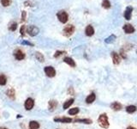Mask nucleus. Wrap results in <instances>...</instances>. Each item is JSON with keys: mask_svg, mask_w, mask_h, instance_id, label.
I'll return each instance as SVG.
<instances>
[{"mask_svg": "<svg viewBox=\"0 0 137 129\" xmlns=\"http://www.w3.org/2000/svg\"><path fill=\"white\" fill-rule=\"evenodd\" d=\"M14 56L16 58V60H22L25 59V53L21 49H16L14 52Z\"/></svg>", "mask_w": 137, "mask_h": 129, "instance_id": "obj_6", "label": "nucleus"}, {"mask_svg": "<svg viewBox=\"0 0 137 129\" xmlns=\"http://www.w3.org/2000/svg\"><path fill=\"white\" fill-rule=\"evenodd\" d=\"M102 6L105 8V9H109L111 7V3L109 0H103L102 2Z\"/></svg>", "mask_w": 137, "mask_h": 129, "instance_id": "obj_27", "label": "nucleus"}, {"mask_svg": "<svg viewBox=\"0 0 137 129\" xmlns=\"http://www.w3.org/2000/svg\"><path fill=\"white\" fill-rule=\"evenodd\" d=\"M136 110H137V108H136V106H135V105H129V106H128V107H126V111H127V113H129V114H133V113H135Z\"/></svg>", "mask_w": 137, "mask_h": 129, "instance_id": "obj_20", "label": "nucleus"}, {"mask_svg": "<svg viewBox=\"0 0 137 129\" xmlns=\"http://www.w3.org/2000/svg\"><path fill=\"white\" fill-rule=\"evenodd\" d=\"M6 95L11 100H15V98H16V91H15V90L13 88H10L8 89L7 91H6Z\"/></svg>", "mask_w": 137, "mask_h": 129, "instance_id": "obj_13", "label": "nucleus"}, {"mask_svg": "<svg viewBox=\"0 0 137 129\" xmlns=\"http://www.w3.org/2000/svg\"><path fill=\"white\" fill-rule=\"evenodd\" d=\"M54 121L60 122V123H70L73 121V120L69 117H59V118H54Z\"/></svg>", "mask_w": 137, "mask_h": 129, "instance_id": "obj_8", "label": "nucleus"}, {"mask_svg": "<svg viewBox=\"0 0 137 129\" xmlns=\"http://www.w3.org/2000/svg\"><path fill=\"white\" fill-rule=\"evenodd\" d=\"M1 4L4 7H7V6H10V4H11V0H1Z\"/></svg>", "mask_w": 137, "mask_h": 129, "instance_id": "obj_28", "label": "nucleus"}, {"mask_svg": "<svg viewBox=\"0 0 137 129\" xmlns=\"http://www.w3.org/2000/svg\"><path fill=\"white\" fill-rule=\"evenodd\" d=\"M96 99V96H95L94 93H91L90 95H88L86 98V103L90 104V103H93Z\"/></svg>", "mask_w": 137, "mask_h": 129, "instance_id": "obj_16", "label": "nucleus"}, {"mask_svg": "<svg viewBox=\"0 0 137 129\" xmlns=\"http://www.w3.org/2000/svg\"><path fill=\"white\" fill-rule=\"evenodd\" d=\"M74 31H75V27H74L73 25H68V26H66L64 29L63 33H64V34L65 36L68 37V36H70L73 34Z\"/></svg>", "mask_w": 137, "mask_h": 129, "instance_id": "obj_5", "label": "nucleus"}, {"mask_svg": "<svg viewBox=\"0 0 137 129\" xmlns=\"http://www.w3.org/2000/svg\"><path fill=\"white\" fill-rule=\"evenodd\" d=\"M64 62L66 63L67 64H68L70 67H75L76 66V62H75V60L70 57H66L64 59Z\"/></svg>", "mask_w": 137, "mask_h": 129, "instance_id": "obj_14", "label": "nucleus"}, {"mask_svg": "<svg viewBox=\"0 0 137 129\" xmlns=\"http://www.w3.org/2000/svg\"><path fill=\"white\" fill-rule=\"evenodd\" d=\"M132 11H133V8L131 6H128L126 8L125 11H124V14H123V17H125L126 20H130L131 15H132Z\"/></svg>", "mask_w": 137, "mask_h": 129, "instance_id": "obj_9", "label": "nucleus"}, {"mask_svg": "<svg viewBox=\"0 0 137 129\" xmlns=\"http://www.w3.org/2000/svg\"><path fill=\"white\" fill-rule=\"evenodd\" d=\"M57 107V102L56 100H51L48 103V108L50 111H54Z\"/></svg>", "mask_w": 137, "mask_h": 129, "instance_id": "obj_12", "label": "nucleus"}, {"mask_svg": "<svg viewBox=\"0 0 137 129\" xmlns=\"http://www.w3.org/2000/svg\"><path fill=\"white\" fill-rule=\"evenodd\" d=\"M76 122H79V123H83V124H92V120L90 119H76L75 120Z\"/></svg>", "mask_w": 137, "mask_h": 129, "instance_id": "obj_21", "label": "nucleus"}, {"mask_svg": "<svg viewBox=\"0 0 137 129\" xmlns=\"http://www.w3.org/2000/svg\"><path fill=\"white\" fill-rule=\"evenodd\" d=\"M74 102H75V99H74V98H70V99L67 100L66 102L64 103V105H63V108H64V109H67V108H68L73 104Z\"/></svg>", "mask_w": 137, "mask_h": 129, "instance_id": "obj_17", "label": "nucleus"}, {"mask_svg": "<svg viewBox=\"0 0 137 129\" xmlns=\"http://www.w3.org/2000/svg\"><path fill=\"white\" fill-rule=\"evenodd\" d=\"M44 72H45V75L49 77H53L56 76V70L52 66H45V69H44Z\"/></svg>", "mask_w": 137, "mask_h": 129, "instance_id": "obj_4", "label": "nucleus"}, {"mask_svg": "<svg viewBox=\"0 0 137 129\" xmlns=\"http://www.w3.org/2000/svg\"><path fill=\"white\" fill-rule=\"evenodd\" d=\"M123 31L125 32L126 34H132L135 32V28L131 25V24H125L123 26Z\"/></svg>", "mask_w": 137, "mask_h": 129, "instance_id": "obj_10", "label": "nucleus"}, {"mask_svg": "<svg viewBox=\"0 0 137 129\" xmlns=\"http://www.w3.org/2000/svg\"><path fill=\"white\" fill-rule=\"evenodd\" d=\"M64 53H66V52H64V51H57L54 54V58H58V57H60L61 55L64 54Z\"/></svg>", "mask_w": 137, "mask_h": 129, "instance_id": "obj_29", "label": "nucleus"}, {"mask_svg": "<svg viewBox=\"0 0 137 129\" xmlns=\"http://www.w3.org/2000/svg\"><path fill=\"white\" fill-rule=\"evenodd\" d=\"M17 29V23L16 22H10V25H9V29H10V31L14 32L16 31V29Z\"/></svg>", "mask_w": 137, "mask_h": 129, "instance_id": "obj_25", "label": "nucleus"}, {"mask_svg": "<svg viewBox=\"0 0 137 129\" xmlns=\"http://www.w3.org/2000/svg\"><path fill=\"white\" fill-rule=\"evenodd\" d=\"M25 18H26V12L22 11V17H21V20H22V21H25Z\"/></svg>", "mask_w": 137, "mask_h": 129, "instance_id": "obj_32", "label": "nucleus"}, {"mask_svg": "<svg viewBox=\"0 0 137 129\" xmlns=\"http://www.w3.org/2000/svg\"><path fill=\"white\" fill-rule=\"evenodd\" d=\"M68 94L69 95H74L75 94V91H74V89L72 88V87H69V88L68 89Z\"/></svg>", "mask_w": 137, "mask_h": 129, "instance_id": "obj_31", "label": "nucleus"}, {"mask_svg": "<svg viewBox=\"0 0 137 129\" xmlns=\"http://www.w3.org/2000/svg\"><path fill=\"white\" fill-rule=\"evenodd\" d=\"M111 57H112V60H113V63L115 64H120L121 62V58L119 56L118 53H117L116 52H112L111 53Z\"/></svg>", "mask_w": 137, "mask_h": 129, "instance_id": "obj_11", "label": "nucleus"}, {"mask_svg": "<svg viewBox=\"0 0 137 129\" xmlns=\"http://www.w3.org/2000/svg\"><path fill=\"white\" fill-rule=\"evenodd\" d=\"M40 128V124L39 122L35 120H31L29 122V129H39Z\"/></svg>", "mask_w": 137, "mask_h": 129, "instance_id": "obj_19", "label": "nucleus"}, {"mask_svg": "<svg viewBox=\"0 0 137 129\" xmlns=\"http://www.w3.org/2000/svg\"><path fill=\"white\" fill-rule=\"evenodd\" d=\"M25 30H27V28H26V26H21V29H20V33H21V34L22 36H24L25 35Z\"/></svg>", "mask_w": 137, "mask_h": 129, "instance_id": "obj_30", "label": "nucleus"}, {"mask_svg": "<svg viewBox=\"0 0 137 129\" xmlns=\"http://www.w3.org/2000/svg\"><path fill=\"white\" fill-rule=\"evenodd\" d=\"M39 29L36 26L33 25H30L27 28V33H28V34L30 36H35L39 34Z\"/></svg>", "mask_w": 137, "mask_h": 129, "instance_id": "obj_3", "label": "nucleus"}, {"mask_svg": "<svg viewBox=\"0 0 137 129\" xmlns=\"http://www.w3.org/2000/svg\"><path fill=\"white\" fill-rule=\"evenodd\" d=\"M80 109H79L78 108H70V109L68 110V115H76V114H78Z\"/></svg>", "mask_w": 137, "mask_h": 129, "instance_id": "obj_26", "label": "nucleus"}, {"mask_svg": "<svg viewBox=\"0 0 137 129\" xmlns=\"http://www.w3.org/2000/svg\"><path fill=\"white\" fill-rule=\"evenodd\" d=\"M85 33H86V34H87L88 36L93 35V34H94V29H93V26H91V25H88V26L86 28Z\"/></svg>", "mask_w": 137, "mask_h": 129, "instance_id": "obj_18", "label": "nucleus"}, {"mask_svg": "<svg viewBox=\"0 0 137 129\" xmlns=\"http://www.w3.org/2000/svg\"><path fill=\"white\" fill-rule=\"evenodd\" d=\"M57 17L62 23H65V22H67V21H68V14H67V12H65L64 10L59 11L57 14Z\"/></svg>", "mask_w": 137, "mask_h": 129, "instance_id": "obj_2", "label": "nucleus"}, {"mask_svg": "<svg viewBox=\"0 0 137 129\" xmlns=\"http://www.w3.org/2000/svg\"><path fill=\"white\" fill-rule=\"evenodd\" d=\"M116 40V35L115 34H111L109 37H107L105 40V42L107 43V44H110V43H112L114 41Z\"/></svg>", "mask_w": 137, "mask_h": 129, "instance_id": "obj_22", "label": "nucleus"}, {"mask_svg": "<svg viewBox=\"0 0 137 129\" xmlns=\"http://www.w3.org/2000/svg\"><path fill=\"white\" fill-rule=\"evenodd\" d=\"M98 122H99V125L102 127V128L106 129V128H108L109 126H110L108 117H107L106 114H102V115H99V119H98Z\"/></svg>", "mask_w": 137, "mask_h": 129, "instance_id": "obj_1", "label": "nucleus"}, {"mask_svg": "<svg viewBox=\"0 0 137 129\" xmlns=\"http://www.w3.org/2000/svg\"><path fill=\"white\" fill-rule=\"evenodd\" d=\"M22 44H25V45H28V46H31V47H33V44L32 43H30V42H28V41H23L22 42Z\"/></svg>", "mask_w": 137, "mask_h": 129, "instance_id": "obj_33", "label": "nucleus"}, {"mask_svg": "<svg viewBox=\"0 0 137 129\" xmlns=\"http://www.w3.org/2000/svg\"><path fill=\"white\" fill-rule=\"evenodd\" d=\"M111 108L113 110H115V111H119V110L122 109L123 106H122V104L120 103H118V102H114V103H112L111 104Z\"/></svg>", "mask_w": 137, "mask_h": 129, "instance_id": "obj_15", "label": "nucleus"}, {"mask_svg": "<svg viewBox=\"0 0 137 129\" xmlns=\"http://www.w3.org/2000/svg\"><path fill=\"white\" fill-rule=\"evenodd\" d=\"M34 106V100L32 99V98H28L26 101H25V103H24V107L27 110H31Z\"/></svg>", "mask_w": 137, "mask_h": 129, "instance_id": "obj_7", "label": "nucleus"}, {"mask_svg": "<svg viewBox=\"0 0 137 129\" xmlns=\"http://www.w3.org/2000/svg\"><path fill=\"white\" fill-rule=\"evenodd\" d=\"M127 129H136V128H135V127H129Z\"/></svg>", "mask_w": 137, "mask_h": 129, "instance_id": "obj_34", "label": "nucleus"}, {"mask_svg": "<svg viewBox=\"0 0 137 129\" xmlns=\"http://www.w3.org/2000/svg\"><path fill=\"white\" fill-rule=\"evenodd\" d=\"M7 83V77H5V75L4 74H0V85H5Z\"/></svg>", "mask_w": 137, "mask_h": 129, "instance_id": "obj_24", "label": "nucleus"}, {"mask_svg": "<svg viewBox=\"0 0 137 129\" xmlns=\"http://www.w3.org/2000/svg\"><path fill=\"white\" fill-rule=\"evenodd\" d=\"M35 58L40 62H44L45 61V58H44L42 53H40V52H36L35 53Z\"/></svg>", "mask_w": 137, "mask_h": 129, "instance_id": "obj_23", "label": "nucleus"}, {"mask_svg": "<svg viewBox=\"0 0 137 129\" xmlns=\"http://www.w3.org/2000/svg\"><path fill=\"white\" fill-rule=\"evenodd\" d=\"M0 129H8L7 127H0Z\"/></svg>", "mask_w": 137, "mask_h": 129, "instance_id": "obj_35", "label": "nucleus"}]
</instances>
